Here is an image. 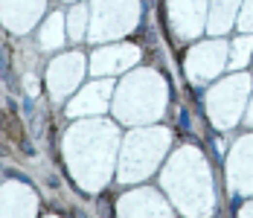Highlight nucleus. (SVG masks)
<instances>
[{
    "label": "nucleus",
    "mask_w": 253,
    "mask_h": 218,
    "mask_svg": "<svg viewBox=\"0 0 253 218\" xmlns=\"http://www.w3.org/2000/svg\"><path fill=\"white\" fill-rule=\"evenodd\" d=\"M181 128H189V117H186V111L181 114Z\"/></svg>",
    "instance_id": "obj_1"
}]
</instances>
